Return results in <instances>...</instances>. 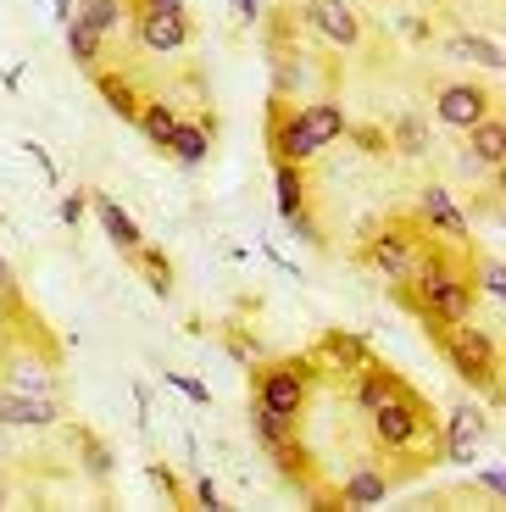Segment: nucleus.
<instances>
[{
    "label": "nucleus",
    "instance_id": "20e7f679",
    "mask_svg": "<svg viewBox=\"0 0 506 512\" xmlns=\"http://www.w3.org/2000/svg\"><path fill=\"white\" fill-rule=\"evenodd\" d=\"M373 418V435H379L384 451H412L423 440V407L418 396H406V390H395L390 401H384L379 412H367Z\"/></svg>",
    "mask_w": 506,
    "mask_h": 512
},
{
    "label": "nucleus",
    "instance_id": "6ab92c4d",
    "mask_svg": "<svg viewBox=\"0 0 506 512\" xmlns=\"http://www.w3.org/2000/svg\"><path fill=\"white\" fill-rule=\"evenodd\" d=\"M384 496H390V479H384L379 468H356L340 485V507H379Z\"/></svg>",
    "mask_w": 506,
    "mask_h": 512
},
{
    "label": "nucleus",
    "instance_id": "2f4dec72",
    "mask_svg": "<svg viewBox=\"0 0 506 512\" xmlns=\"http://www.w3.org/2000/svg\"><path fill=\"white\" fill-rule=\"evenodd\" d=\"M28 156H34V167H39V173H45V184H56V179H62V173H56V162H51V151H45V145H34V140H28Z\"/></svg>",
    "mask_w": 506,
    "mask_h": 512
},
{
    "label": "nucleus",
    "instance_id": "f704fd0d",
    "mask_svg": "<svg viewBox=\"0 0 506 512\" xmlns=\"http://www.w3.org/2000/svg\"><path fill=\"white\" fill-rule=\"evenodd\" d=\"M479 485L490 490V496H501V490H506V474H501V468H484V474H479Z\"/></svg>",
    "mask_w": 506,
    "mask_h": 512
},
{
    "label": "nucleus",
    "instance_id": "0eeeda50",
    "mask_svg": "<svg viewBox=\"0 0 506 512\" xmlns=\"http://www.w3.org/2000/svg\"><path fill=\"white\" fill-rule=\"evenodd\" d=\"M367 268H379L384 279L406 284V279H412V268H418V240L401 234V229L373 234V240H367Z\"/></svg>",
    "mask_w": 506,
    "mask_h": 512
},
{
    "label": "nucleus",
    "instance_id": "ea45409f",
    "mask_svg": "<svg viewBox=\"0 0 506 512\" xmlns=\"http://www.w3.org/2000/svg\"><path fill=\"white\" fill-rule=\"evenodd\" d=\"M0 507H6V485H0Z\"/></svg>",
    "mask_w": 506,
    "mask_h": 512
},
{
    "label": "nucleus",
    "instance_id": "393cba45",
    "mask_svg": "<svg viewBox=\"0 0 506 512\" xmlns=\"http://www.w3.org/2000/svg\"><path fill=\"white\" fill-rule=\"evenodd\" d=\"M134 262H140V273H145V279H151V290H156V295H162V301H167V295H173V262H167L162 251H145V245H140V251H134Z\"/></svg>",
    "mask_w": 506,
    "mask_h": 512
},
{
    "label": "nucleus",
    "instance_id": "1a4fd4ad",
    "mask_svg": "<svg viewBox=\"0 0 506 512\" xmlns=\"http://www.w3.org/2000/svg\"><path fill=\"white\" fill-rule=\"evenodd\" d=\"M134 34H140V45L145 51H156V56H173V51H184L190 45V17L184 12H134Z\"/></svg>",
    "mask_w": 506,
    "mask_h": 512
},
{
    "label": "nucleus",
    "instance_id": "c9c22d12",
    "mask_svg": "<svg viewBox=\"0 0 506 512\" xmlns=\"http://www.w3.org/2000/svg\"><path fill=\"white\" fill-rule=\"evenodd\" d=\"M234 17H240V23H256V17H262V0H234Z\"/></svg>",
    "mask_w": 506,
    "mask_h": 512
},
{
    "label": "nucleus",
    "instance_id": "dca6fc26",
    "mask_svg": "<svg viewBox=\"0 0 506 512\" xmlns=\"http://www.w3.org/2000/svg\"><path fill=\"white\" fill-rule=\"evenodd\" d=\"M0 373H6V390H17V396H56V379L39 357H23V351H17V357H6Z\"/></svg>",
    "mask_w": 506,
    "mask_h": 512
},
{
    "label": "nucleus",
    "instance_id": "f8f14e48",
    "mask_svg": "<svg viewBox=\"0 0 506 512\" xmlns=\"http://www.w3.org/2000/svg\"><path fill=\"white\" fill-rule=\"evenodd\" d=\"M418 218L429 223L434 234H445V240H468V234H473L468 212L456 206V195L445 190V184H429V190L418 195Z\"/></svg>",
    "mask_w": 506,
    "mask_h": 512
},
{
    "label": "nucleus",
    "instance_id": "cd10ccee",
    "mask_svg": "<svg viewBox=\"0 0 506 512\" xmlns=\"http://www.w3.org/2000/svg\"><path fill=\"white\" fill-rule=\"evenodd\" d=\"M479 290L490 295V301H501V295H506V268H501V256H484V268H479Z\"/></svg>",
    "mask_w": 506,
    "mask_h": 512
},
{
    "label": "nucleus",
    "instance_id": "473e14b6",
    "mask_svg": "<svg viewBox=\"0 0 506 512\" xmlns=\"http://www.w3.org/2000/svg\"><path fill=\"white\" fill-rule=\"evenodd\" d=\"M195 501H201L206 512H217V507H223V496H217V485H212V479H206V474L195 479Z\"/></svg>",
    "mask_w": 506,
    "mask_h": 512
},
{
    "label": "nucleus",
    "instance_id": "5701e85b",
    "mask_svg": "<svg viewBox=\"0 0 506 512\" xmlns=\"http://www.w3.org/2000/svg\"><path fill=\"white\" fill-rule=\"evenodd\" d=\"M134 123H140V134L151 145H167V134H173V123H178V112L167 101H140V112H134Z\"/></svg>",
    "mask_w": 506,
    "mask_h": 512
},
{
    "label": "nucleus",
    "instance_id": "c756f323",
    "mask_svg": "<svg viewBox=\"0 0 506 512\" xmlns=\"http://www.w3.org/2000/svg\"><path fill=\"white\" fill-rule=\"evenodd\" d=\"M56 212H62V223H67V229H78V223H84V212H89V190L62 195V206H56Z\"/></svg>",
    "mask_w": 506,
    "mask_h": 512
},
{
    "label": "nucleus",
    "instance_id": "4be33fe9",
    "mask_svg": "<svg viewBox=\"0 0 506 512\" xmlns=\"http://www.w3.org/2000/svg\"><path fill=\"white\" fill-rule=\"evenodd\" d=\"M273 190H279V218L301 212V206H306V179H301V162H279V173H273Z\"/></svg>",
    "mask_w": 506,
    "mask_h": 512
},
{
    "label": "nucleus",
    "instance_id": "4468645a",
    "mask_svg": "<svg viewBox=\"0 0 506 512\" xmlns=\"http://www.w3.org/2000/svg\"><path fill=\"white\" fill-rule=\"evenodd\" d=\"M506 162V128H501V117H479V123L468 128V156H462V167H468V173H479V167H501Z\"/></svg>",
    "mask_w": 506,
    "mask_h": 512
},
{
    "label": "nucleus",
    "instance_id": "423d86ee",
    "mask_svg": "<svg viewBox=\"0 0 506 512\" xmlns=\"http://www.w3.org/2000/svg\"><path fill=\"white\" fill-rule=\"evenodd\" d=\"M256 401L273 412H284V418H301L306 407V368L301 362H279V368H267L262 384H256Z\"/></svg>",
    "mask_w": 506,
    "mask_h": 512
},
{
    "label": "nucleus",
    "instance_id": "a878e982",
    "mask_svg": "<svg viewBox=\"0 0 506 512\" xmlns=\"http://www.w3.org/2000/svg\"><path fill=\"white\" fill-rule=\"evenodd\" d=\"M95 78H101V95L112 101L117 117H134V112H140V95L128 90V78H112V73H101V67H95Z\"/></svg>",
    "mask_w": 506,
    "mask_h": 512
},
{
    "label": "nucleus",
    "instance_id": "c85d7f7f",
    "mask_svg": "<svg viewBox=\"0 0 506 512\" xmlns=\"http://www.w3.org/2000/svg\"><path fill=\"white\" fill-rule=\"evenodd\" d=\"M84 468H89V474H95V479H106V474H112V451H106L101 446V440H95V435H84Z\"/></svg>",
    "mask_w": 506,
    "mask_h": 512
},
{
    "label": "nucleus",
    "instance_id": "412c9836",
    "mask_svg": "<svg viewBox=\"0 0 506 512\" xmlns=\"http://www.w3.org/2000/svg\"><path fill=\"white\" fill-rule=\"evenodd\" d=\"M451 56H462V62H479L484 73H501V67H506L501 45H495V39H479V34H456V39H451Z\"/></svg>",
    "mask_w": 506,
    "mask_h": 512
},
{
    "label": "nucleus",
    "instance_id": "f257e3e1",
    "mask_svg": "<svg viewBox=\"0 0 506 512\" xmlns=\"http://www.w3.org/2000/svg\"><path fill=\"white\" fill-rule=\"evenodd\" d=\"M345 134V106L340 101H306L295 106V117H284L273 128V151L279 162H312L323 145H334Z\"/></svg>",
    "mask_w": 506,
    "mask_h": 512
},
{
    "label": "nucleus",
    "instance_id": "39448f33",
    "mask_svg": "<svg viewBox=\"0 0 506 512\" xmlns=\"http://www.w3.org/2000/svg\"><path fill=\"white\" fill-rule=\"evenodd\" d=\"M301 23L312 28V34H323L329 45H340V51H356V45H362V17H356L345 0H301Z\"/></svg>",
    "mask_w": 506,
    "mask_h": 512
},
{
    "label": "nucleus",
    "instance_id": "bb28decb",
    "mask_svg": "<svg viewBox=\"0 0 506 512\" xmlns=\"http://www.w3.org/2000/svg\"><path fill=\"white\" fill-rule=\"evenodd\" d=\"M162 384H173L178 396H190L195 407H212V390H206L201 379H190V373H162Z\"/></svg>",
    "mask_w": 506,
    "mask_h": 512
},
{
    "label": "nucleus",
    "instance_id": "9d476101",
    "mask_svg": "<svg viewBox=\"0 0 506 512\" xmlns=\"http://www.w3.org/2000/svg\"><path fill=\"white\" fill-rule=\"evenodd\" d=\"M484 412L473 407V401H462V407L445 418V457L456 462V468H473V457H479V446H484Z\"/></svg>",
    "mask_w": 506,
    "mask_h": 512
},
{
    "label": "nucleus",
    "instance_id": "e433bc0d",
    "mask_svg": "<svg viewBox=\"0 0 506 512\" xmlns=\"http://www.w3.org/2000/svg\"><path fill=\"white\" fill-rule=\"evenodd\" d=\"M151 485L162 490V496H178V485H173V474H167V468H151Z\"/></svg>",
    "mask_w": 506,
    "mask_h": 512
},
{
    "label": "nucleus",
    "instance_id": "aec40b11",
    "mask_svg": "<svg viewBox=\"0 0 506 512\" xmlns=\"http://www.w3.org/2000/svg\"><path fill=\"white\" fill-rule=\"evenodd\" d=\"M78 17H84V23L95 28L101 39H112L117 28L128 23V0H84V6H78Z\"/></svg>",
    "mask_w": 506,
    "mask_h": 512
},
{
    "label": "nucleus",
    "instance_id": "72a5a7b5",
    "mask_svg": "<svg viewBox=\"0 0 506 512\" xmlns=\"http://www.w3.org/2000/svg\"><path fill=\"white\" fill-rule=\"evenodd\" d=\"M128 12H184V0H128Z\"/></svg>",
    "mask_w": 506,
    "mask_h": 512
},
{
    "label": "nucleus",
    "instance_id": "ddd939ff",
    "mask_svg": "<svg viewBox=\"0 0 506 512\" xmlns=\"http://www.w3.org/2000/svg\"><path fill=\"white\" fill-rule=\"evenodd\" d=\"M251 429H256V440H262V446L279 457L284 474H290L295 462H301V451H295V418H284V412H273V407H262V401H251Z\"/></svg>",
    "mask_w": 506,
    "mask_h": 512
},
{
    "label": "nucleus",
    "instance_id": "58836bf2",
    "mask_svg": "<svg viewBox=\"0 0 506 512\" xmlns=\"http://www.w3.org/2000/svg\"><path fill=\"white\" fill-rule=\"evenodd\" d=\"M56 17L67 23V17H73V0H56Z\"/></svg>",
    "mask_w": 506,
    "mask_h": 512
},
{
    "label": "nucleus",
    "instance_id": "f03ea898",
    "mask_svg": "<svg viewBox=\"0 0 506 512\" xmlns=\"http://www.w3.org/2000/svg\"><path fill=\"white\" fill-rule=\"evenodd\" d=\"M412 307H418L429 323H462L473 312L468 273H456L451 262H440V256L418 262V268H412Z\"/></svg>",
    "mask_w": 506,
    "mask_h": 512
},
{
    "label": "nucleus",
    "instance_id": "4c0bfd02",
    "mask_svg": "<svg viewBox=\"0 0 506 512\" xmlns=\"http://www.w3.org/2000/svg\"><path fill=\"white\" fill-rule=\"evenodd\" d=\"M0 295H12V262L0 256Z\"/></svg>",
    "mask_w": 506,
    "mask_h": 512
},
{
    "label": "nucleus",
    "instance_id": "7c9ffc66",
    "mask_svg": "<svg viewBox=\"0 0 506 512\" xmlns=\"http://www.w3.org/2000/svg\"><path fill=\"white\" fill-rule=\"evenodd\" d=\"M284 223H290V229H295V234H301V240H312V245H323V234H317V223H312V212H306V206H301V212H290V218H284Z\"/></svg>",
    "mask_w": 506,
    "mask_h": 512
},
{
    "label": "nucleus",
    "instance_id": "b1692460",
    "mask_svg": "<svg viewBox=\"0 0 506 512\" xmlns=\"http://www.w3.org/2000/svg\"><path fill=\"white\" fill-rule=\"evenodd\" d=\"M395 390H406V384L395 379V373H379V368H373V373H362V384H356V407H362V412H379L384 401L395 396Z\"/></svg>",
    "mask_w": 506,
    "mask_h": 512
},
{
    "label": "nucleus",
    "instance_id": "a211bd4d",
    "mask_svg": "<svg viewBox=\"0 0 506 512\" xmlns=\"http://www.w3.org/2000/svg\"><path fill=\"white\" fill-rule=\"evenodd\" d=\"M62 34H67V56H73V62L78 67H84V73H95V67H101V51H106V39L101 34H95V28H89L84 23V17H67V23H62Z\"/></svg>",
    "mask_w": 506,
    "mask_h": 512
},
{
    "label": "nucleus",
    "instance_id": "2eb2a0df",
    "mask_svg": "<svg viewBox=\"0 0 506 512\" xmlns=\"http://www.w3.org/2000/svg\"><path fill=\"white\" fill-rule=\"evenodd\" d=\"M89 206H95V218H101V229H106V240L117 245L123 256H134L145 245V234H140V223L128 218L123 206L112 201V195H101V190H89Z\"/></svg>",
    "mask_w": 506,
    "mask_h": 512
},
{
    "label": "nucleus",
    "instance_id": "6e6552de",
    "mask_svg": "<svg viewBox=\"0 0 506 512\" xmlns=\"http://www.w3.org/2000/svg\"><path fill=\"white\" fill-rule=\"evenodd\" d=\"M434 117H440L445 128H456V134H468L479 117H490V95H484L479 84H445V90L434 95Z\"/></svg>",
    "mask_w": 506,
    "mask_h": 512
},
{
    "label": "nucleus",
    "instance_id": "9b49d317",
    "mask_svg": "<svg viewBox=\"0 0 506 512\" xmlns=\"http://www.w3.org/2000/svg\"><path fill=\"white\" fill-rule=\"evenodd\" d=\"M0 423L6 429H51V423H62V401L56 396H17V390L0 384Z\"/></svg>",
    "mask_w": 506,
    "mask_h": 512
},
{
    "label": "nucleus",
    "instance_id": "7ed1b4c3",
    "mask_svg": "<svg viewBox=\"0 0 506 512\" xmlns=\"http://www.w3.org/2000/svg\"><path fill=\"white\" fill-rule=\"evenodd\" d=\"M440 346H445V362L468 384H495V334L490 329H468V318L445 323Z\"/></svg>",
    "mask_w": 506,
    "mask_h": 512
},
{
    "label": "nucleus",
    "instance_id": "f3484780",
    "mask_svg": "<svg viewBox=\"0 0 506 512\" xmlns=\"http://www.w3.org/2000/svg\"><path fill=\"white\" fill-rule=\"evenodd\" d=\"M162 151H173L184 167H201V162H206V151H212V128H206V123H184V117H178Z\"/></svg>",
    "mask_w": 506,
    "mask_h": 512
}]
</instances>
